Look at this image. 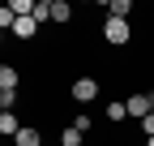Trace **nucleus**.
Wrapping results in <instances>:
<instances>
[{"mask_svg": "<svg viewBox=\"0 0 154 146\" xmlns=\"http://www.w3.org/2000/svg\"><path fill=\"white\" fill-rule=\"evenodd\" d=\"M103 39H107V47H128V43H133V22H124V17H107V22H103Z\"/></svg>", "mask_w": 154, "mask_h": 146, "instance_id": "obj_1", "label": "nucleus"}, {"mask_svg": "<svg viewBox=\"0 0 154 146\" xmlns=\"http://www.w3.org/2000/svg\"><path fill=\"white\" fill-rule=\"evenodd\" d=\"M99 99V82L94 78H77L73 82V103H94Z\"/></svg>", "mask_w": 154, "mask_h": 146, "instance_id": "obj_2", "label": "nucleus"}, {"mask_svg": "<svg viewBox=\"0 0 154 146\" xmlns=\"http://www.w3.org/2000/svg\"><path fill=\"white\" fill-rule=\"evenodd\" d=\"M124 107H128V116H137V120H146V116L154 112V107H150V95H141V90H137V95H128Z\"/></svg>", "mask_w": 154, "mask_h": 146, "instance_id": "obj_3", "label": "nucleus"}, {"mask_svg": "<svg viewBox=\"0 0 154 146\" xmlns=\"http://www.w3.org/2000/svg\"><path fill=\"white\" fill-rule=\"evenodd\" d=\"M38 34V17H17L13 22V39H34Z\"/></svg>", "mask_w": 154, "mask_h": 146, "instance_id": "obj_4", "label": "nucleus"}, {"mask_svg": "<svg viewBox=\"0 0 154 146\" xmlns=\"http://www.w3.org/2000/svg\"><path fill=\"white\" fill-rule=\"evenodd\" d=\"M22 129H26V125H22L17 112H0V133H5V138H17Z\"/></svg>", "mask_w": 154, "mask_h": 146, "instance_id": "obj_5", "label": "nucleus"}, {"mask_svg": "<svg viewBox=\"0 0 154 146\" xmlns=\"http://www.w3.org/2000/svg\"><path fill=\"white\" fill-rule=\"evenodd\" d=\"M13 146H43V129H38V125H26V129L13 138Z\"/></svg>", "mask_w": 154, "mask_h": 146, "instance_id": "obj_6", "label": "nucleus"}, {"mask_svg": "<svg viewBox=\"0 0 154 146\" xmlns=\"http://www.w3.org/2000/svg\"><path fill=\"white\" fill-rule=\"evenodd\" d=\"M51 22L56 26H69L73 22V5H69V0H51Z\"/></svg>", "mask_w": 154, "mask_h": 146, "instance_id": "obj_7", "label": "nucleus"}, {"mask_svg": "<svg viewBox=\"0 0 154 146\" xmlns=\"http://www.w3.org/2000/svg\"><path fill=\"white\" fill-rule=\"evenodd\" d=\"M17 82H22L17 69H13V65H0V90H17Z\"/></svg>", "mask_w": 154, "mask_h": 146, "instance_id": "obj_8", "label": "nucleus"}, {"mask_svg": "<svg viewBox=\"0 0 154 146\" xmlns=\"http://www.w3.org/2000/svg\"><path fill=\"white\" fill-rule=\"evenodd\" d=\"M128 13H133V0H111L107 5V17H124L128 22Z\"/></svg>", "mask_w": 154, "mask_h": 146, "instance_id": "obj_9", "label": "nucleus"}, {"mask_svg": "<svg viewBox=\"0 0 154 146\" xmlns=\"http://www.w3.org/2000/svg\"><path fill=\"white\" fill-rule=\"evenodd\" d=\"M107 120H111V125L128 120V107H124V103H111V107H107Z\"/></svg>", "mask_w": 154, "mask_h": 146, "instance_id": "obj_10", "label": "nucleus"}, {"mask_svg": "<svg viewBox=\"0 0 154 146\" xmlns=\"http://www.w3.org/2000/svg\"><path fill=\"white\" fill-rule=\"evenodd\" d=\"M82 138H86V133H77L73 125H69V129L60 133V146H82Z\"/></svg>", "mask_w": 154, "mask_h": 146, "instance_id": "obj_11", "label": "nucleus"}, {"mask_svg": "<svg viewBox=\"0 0 154 146\" xmlns=\"http://www.w3.org/2000/svg\"><path fill=\"white\" fill-rule=\"evenodd\" d=\"M0 107L13 112V107H17V90H0Z\"/></svg>", "mask_w": 154, "mask_h": 146, "instance_id": "obj_12", "label": "nucleus"}, {"mask_svg": "<svg viewBox=\"0 0 154 146\" xmlns=\"http://www.w3.org/2000/svg\"><path fill=\"white\" fill-rule=\"evenodd\" d=\"M73 129L77 133H90V116H73Z\"/></svg>", "mask_w": 154, "mask_h": 146, "instance_id": "obj_13", "label": "nucleus"}, {"mask_svg": "<svg viewBox=\"0 0 154 146\" xmlns=\"http://www.w3.org/2000/svg\"><path fill=\"white\" fill-rule=\"evenodd\" d=\"M141 133H146V138H154V112H150V116L141 120Z\"/></svg>", "mask_w": 154, "mask_h": 146, "instance_id": "obj_14", "label": "nucleus"}, {"mask_svg": "<svg viewBox=\"0 0 154 146\" xmlns=\"http://www.w3.org/2000/svg\"><path fill=\"white\" fill-rule=\"evenodd\" d=\"M150 107H154V90H150Z\"/></svg>", "mask_w": 154, "mask_h": 146, "instance_id": "obj_15", "label": "nucleus"}, {"mask_svg": "<svg viewBox=\"0 0 154 146\" xmlns=\"http://www.w3.org/2000/svg\"><path fill=\"white\" fill-rule=\"evenodd\" d=\"M146 146H154V138H146Z\"/></svg>", "mask_w": 154, "mask_h": 146, "instance_id": "obj_16", "label": "nucleus"}]
</instances>
